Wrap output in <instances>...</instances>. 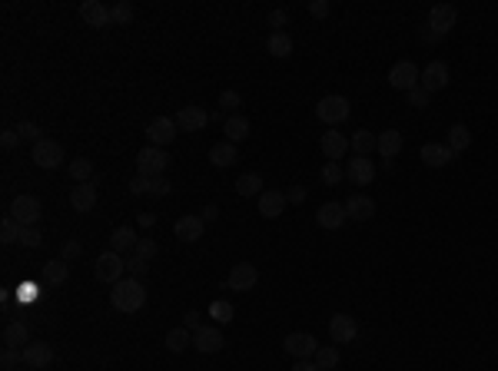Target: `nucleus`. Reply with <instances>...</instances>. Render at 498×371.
I'll return each instance as SVG.
<instances>
[{
  "label": "nucleus",
  "instance_id": "412c9836",
  "mask_svg": "<svg viewBox=\"0 0 498 371\" xmlns=\"http://www.w3.org/2000/svg\"><path fill=\"white\" fill-rule=\"evenodd\" d=\"M345 176H349L356 186H369L372 179H376V166H372V159H369V156H356V159H349Z\"/></svg>",
  "mask_w": 498,
  "mask_h": 371
},
{
  "label": "nucleus",
  "instance_id": "c9c22d12",
  "mask_svg": "<svg viewBox=\"0 0 498 371\" xmlns=\"http://www.w3.org/2000/svg\"><path fill=\"white\" fill-rule=\"evenodd\" d=\"M259 186H263L259 172H243V176L236 179V192H239V196H259Z\"/></svg>",
  "mask_w": 498,
  "mask_h": 371
},
{
  "label": "nucleus",
  "instance_id": "f257e3e1",
  "mask_svg": "<svg viewBox=\"0 0 498 371\" xmlns=\"http://www.w3.org/2000/svg\"><path fill=\"white\" fill-rule=\"evenodd\" d=\"M110 302H113L116 312H140L143 305H147V285H143V278H120L113 285V292H110Z\"/></svg>",
  "mask_w": 498,
  "mask_h": 371
},
{
  "label": "nucleus",
  "instance_id": "a18cd8bd",
  "mask_svg": "<svg viewBox=\"0 0 498 371\" xmlns=\"http://www.w3.org/2000/svg\"><path fill=\"white\" fill-rule=\"evenodd\" d=\"M156 252H160V245H156L153 239H140L136 242V249H133V256H140V259H156Z\"/></svg>",
  "mask_w": 498,
  "mask_h": 371
},
{
  "label": "nucleus",
  "instance_id": "aec40b11",
  "mask_svg": "<svg viewBox=\"0 0 498 371\" xmlns=\"http://www.w3.org/2000/svg\"><path fill=\"white\" fill-rule=\"evenodd\" d=\"M319 146H323V156H326L329 163H339V159H343L345 153H349V146H352V143H349V139H345L343 133H323V139H319Z\"/></svg>",
  "mask_w": 498,
  "mask_h": 371
},
{
  "label": "nucleus",
  "instance_id": "c03bdc74",
  "mask_svg": "<svg viewBox=\"0 0 498 371\" xmlns=\"http://www.w3.org/2000/svg\"><path fill=\"white\" fill-rule=\"evenodd\" d=\"M20 229H23V225H20L14 216H7V219H3V225H0V236H3V242H17L20 239Z\"/></svg>",
  "mask_w": 498,
  "mask_h": 371
},
{
  "label": "nucleus",
  "instance_id": "7c9ffc66",
  "mask_svg": "<svg viewBox=\"0 0 498 371\" xmlns=\"http://www.w3.org/2000/svg\"><path fill=\"white\" fill-rule=\"evenodd\" d=\"M468 146H472V130H468L465 123H455V126L448 130V149L459 156V153H465Z\"/></svg>",
  "mask_w": 498,
  "mask_h": 371
},
{
  "label": "nucleus",
  "instance_id": "20e7f679",
  "mask_svg": "<svg viewBox=\"0 0 498 371\" xmlns=\"http://www.w3.org/2000/svg\"><path fill=\"white\" fill-rule=\"evenodd\" d=\"M123 272H127V259H123L120 252H113V249L103 252L94 265V276L100 278V282H110V285H116V282L123 278Z\"/></svg>",
  "mask_w": 498,
  "mask_h": 371
},
{
  "label": "nucleus",
  "instance_id": "58836bf2",
  "mask_svg": "<svg viewBox=\"0 0 498 371\" xmlns=\"http://www.w3.org/2000/svg\"><path fill=\"white\" fill-rule=\"evenodd\" d=\"M14 130H17V136H20V143H34V146H37L40 139H43V136H40V126L37 123H30V120H20L17 126H14Z\"/></svg>",
  "mask_w": 498,
  "mask_h": 371
},
{
  "label": "nucleus",
  "instance_id": "13d9d810",
  "mask_svg": "<svg viewBox=\"0 0 498 371\" xmlns=\"http://www.w3.org/2000/svg\"><path fill=\"white\" fill-rule=\"evenodd\" d=\"M17 143H20L17 130H3V136H0V146H3V149H14Z\"/></svg>",
  "mask_w": 498,
  "mask_h": 371
},
{
  "label": "nucleus",
  "instance_id": "c85d7f7f",
  "mask_svg": "<svg viewBox=\"0 0 498 371\" xmlns=\"http://www.w3.org/2000/svg\"><path fill=\"white\" fill-rule=\"evenodd\" d=\"M239 159V153H236V143H216V146H210V163L216 169H226L232 166Z\"/></svg>",
  "mask_w": 498,
  "mask_h": 371
},
{
  "label": "nucleus",
  "instance_id": "7ed1b4c3",
  "mask_svg": "<svg viewBox=\"0 0 498 371\" xmlns=\"http://www.w3.org/2000/svg\"><path fill=\"white\" fill-rule=\"evenodd\" d=\"M349 113H352V106H349L345 96H323V100L316 103V116H319L323 123H329V126H339L343 120H349Z\"/></svg>",
  "mask_w": 498,
  "mask_h": 371
},
{
  "label": "nucleus",
  "instance_id": "37998d69",
  "mask_svg": "<svg viewBox=\"0 0 498 371\" xmlns=\"http://www.w3.org/2000/svg\"><path fill=\"white\" fill-rule=\"evenodd\" d=\"M343 176H345V169L339 166V163H326V166H323V183L326 186H339Z\"/></svg>",
  "mask_w": 498,
  "mask_h": 371
},
{
  "label": "nucleus",
  "instance_id": "cd10ccee",
  "mask_svg": "<svg viewBox=\"0 0 498 371\" xmlns=\"http://www.w3.org/2000/svg\"><path fill=\"white\" fill-rule=\"evenodd\" d=\"M345 212H349V219H359V223H365V219H372V216H376V203H372L369 196H352V199L345 203Z\"/></svg>",
  "mask_w": 498,
  "mask_h": 371
},
{
  "label": "nucleus",
  "instance_id": "f704fd0d",
  "mask_svg": "<svg viewBox=\"0 0 498 371\" xmlns=\"http://www.w3.org/2000/svg\"><path fill=\"white\" fill-rule=\"evenodd\" d=\"M70 179H77V183H90V179H94V163L83 159V156L70 159Z\"/></svg>",
  "mask_w": 498,
  "mask_h": 371
},
{
  "label": "nucleus",
  "instance_id": "423d86ee",
  "mask_svg": "<svg viewBox=\"0 0 498 371\" xmlns=\"http://www.w3.org/2000/svg\"><path fill=\"white\" fill-rule=\"evenodd\" d=\"M10 216H14L20 225H37L40 216H43V205H40L37 196H17V199L10 203Z\"/></svg>",
  "mask_w": 498,
  "mask_h": 371
},
{
  "label": "nucleus",
  "instance_id": "8fccbe9b",
  "mask_svg": "<svg viewBox=\"0 0 498 371\" xmlns=\"http://www.w3.org/2000/svg\"><path fill=\"white\" fill-rule=\"evenodd\" d=\"M173 186L163 179V176H156V179H150V189H147V196H170Z\"/></svg>",
  "mask_w": 498,
  "mask_h": 371
},
{
  "label": "nucleus",
  "instance_id": "4468645a",
  "mask_svg": "<svg viewBox=\"0 0 498 371\" xmlns=\"http://www.w3.org/2000/svg\"><path fill=\"white\" fill-rule=\"evenodd\" d=\"M210 113L203 110V106H183L180 110V116H176V126L180 130H186V133H196V130H206L210 126Z\"/></svg>",
  "mask_w": 498,
  "mask_h": 371
},
{
  "label": "nucleus",
  "instance_id": "4be33fe9",
  "mask_svg": "<svg viewBox=\"0 0 498 371\" xmlns=\"http://www.w3.org/2000/svg\"><path fill=\"white\" fill-rule=\"evenodd\" d=\"M452 159H455V153L448 149V143H425L422 146V163L425 166L439 169V166H448Z\"/></svg>",
  "mask_w": 498,
  "mask_h": 371
},
{
  "label": "nucleus",
  "instance_id": "4d7b16f0",
  "mask_svg": "<svg viewBox=\"0 0 498 371\" xmlns=\"http://www.w3.org/2000/svg\"><path fill=\"white\" fill-rule=\"evenodd\" d=\"M80 252H83V245H80L77 239H70V242H63V259H77Z\"/></svg>",
  "mask_w": 498,
  "mask_h": 371
},
{
  "label": "nucleus",
  "instance_id": "5701e85b",
  "mask_svg": "<svg viewBox=\"0 0 498 371\" xmlns=\"http://www.w3.org/2000/svg\"><path fill=\"white\" fill-rule=\"evenodd\" d=\"M345 219H349V212H345L343 203H323L319 212H316V223L323 225V229H339Z\"/></svg>",
  "mask_w": 498,
  "mask_h": 371
},
{
  "label": "nucleus",
  "instance_id": "bb28decb",
  "mask_svg": "<svg viewBox=\"0 0 498 371\" xmlns=\"http://www.w3.org/2000/svg\"><path fill=\"white\" fill-rule=\"evenodd\" d=\"M223 133H226V143H243L249 136V120L239 116V113H232V116H226V123H223Z\"/></svg>",
  "mask_w": 498,
  "mask_h": 371
},
{
  "label": "nucleus",
  "instance_id": "a878e982",
  "mask_svg": "<svg viewBox=\"0 0 498 371\" xmlns=\"http://www.w3.org/2000/svg\"><path fill=\"white\" fill-rule=\"evenodd\" d=\"M20 345H30L27 322H7V328H3V348H20Z\"/></svg>",
  "mask_w": 498,
  "mask_h": 371
},
{
  "label": "nucleus",
  "instance_id": "dca6fc26",
  "mask_svg": "<svg viewBox=\"0 0 498 371\" xmlns=\"http://www.w3.org/2000/svg\"><path fill=\"white\" fill-rule=\"evenodd\" d=\"M422 87L429 93H435V90H445L448 87V67L442 63V60H432L425 70H422V80H419Z\"/></svg>",
  "mask_w": 498,
  "mask_h": 371
},
{
  "label": "nucleus",
  "instance_id": "e433bc0d",
  "mask_svg": "<svg viewBox=\"0 0 498 371\" xmlns=\"http://www.w3.org/2000/svg\"><path fill=\"white\" fill-rule=\"evenodd\" d=\"M43 276H47V282H50V285H63V282H67V276H70V269H67V262H63V259H54V262H47Z\"/></svg>",
  "mask_w": 498,
  "mask_h": 371
},
{
  "label": "nucleus",
  "instance_id": "de8ad7c7",
  "mask_svg": "<svg viewBox=\"0 0 498 371\" xmlns=\"http://www.w3.org/2000/svg\"><path fill=\"white\" fill-rule=\"evenodd\" d=\"M20 361H23V352H20V348H3V355H0V365H3V371L17 368Z\"/></svg>",
  "mask_w": 498,
  "mask_h": 371
},
{
  "label": "nucleus",
  "instance_id": "c756f323",
  "mask_svg": "<svg viewBox=\"0 0 498 371\" xmlns=\"http://www.w3.org/2000/svg\"><path fill=\"white\" fill-rule=\"evenodd\" d=\"M136 229L133 225H120V229H113V236H110V249L113 252H127V249H136Z\"/></svg>",
  "mask_w": 498,
  "mask_h": 371
},
{
  "label": "nucleus",
  "instance_id": "5fc2aeb1",
  "mask_svg": "<svg viewBox=\"0 0 498 371\" xmlns=\"http://www.w3.org/2000/svg\"><path fill=\"white\" fill-rule=\"evenodd\" d=\"M309 14H312V17H329V0H312V3H309Z\"/></svg>",
  "mask_w": 498,
  "mask_h": 371
},
{
  "label": "nucleus",
  "instance_id": "e2e57ef3",
  "mask_svg": "<svg viewBox=\"0 0 498 371\" xmlns=\"http://www.w3.org/2000/svg\"><path fill=\"white\" fill-rule=\"evenodd\" d=\"M216 216H219V209H216V205H206V209H203V223H213Z\"/></svg>",
  "mask_w": 498,
  "mask_h": 371
},
{
  "label": "nucleus",
  "instance_id": "f8f14e48",
  "mask_svg": "<svg viewBox=\"0 0 498 371\" xmlns=\"http://www.w3.org/2000/svg\"><path fill=\"white\" fill-rule=\"evenodd\" d=\"M193 348L203 355H216L223 348V332L219 328H213V325H203V328H196L193 332Z\"/></svg>",
  "mask_w": 498,
  "mask_h": 371
},
{
  "label": "nucleus",
  "instance_id": "2f4dec72",
  "mask_svg": "<svg viewBox=\"0 0 498 371\" xmlns=\"http://www.w3.org/2000/svg\"><path fill=\"white\" fill-rule=\"evenodd\" d=\"M352 149H356V156H369L372 149H379V136L376 133H369V130H359V133H352Z\"/></svg>",
  "mask_w": 498,
  "mask_h": 371
},
{
  "label": "nucleus",
  "instance_id": "b1692460",
  "mask_svg": "<svg viewBox=\"0 0 498 371\" xmlns=\"http://www.w3.org/2000/svg\"><path fill=\"white\" fill-rule=\"evenodd\" d=\"M70 205L74 212H90L96 205V186L94 183H80L70 189Z\"/></svg>",
  "mask_w": 498,
  "mask_h": 371
},
{
  "label": "nucleus",
  "instance_id": "a211bd4d",
  "mask_svg": "<svg viewBox=\"0 0 498 371\" xmlns=\"http://www.w3.org/2000/svg\"><path fill=\"white\" fill-rule=\"evenodd\" d=\"M80 17L87 20L90 27H110V23H113L110 7L100 3V0H83V3H80Z\"/></svg>",
  "mask_w": 498,
  "mask_h": 371
},
{
  "label": "nucleus",
  "instance_id": "ea45409f",
  "mask_svg": "<svg viewBox=\"0 0 498 371\" xmlns=\"http://www.w3.org/2000/svg\"><path fill=\"white\" fill-rule=\"evenodd\" d=\"M110 17H113V23L127 27V23L133 20V3H130V0H120V3H113V7H110Z\"/></svg>",
  "mask_w": 498,
  "mask_h": 371
},
{
  "label": "nucleus",
  "instance_id": "6e6552de",
  "mask_svg": "<svg viewBox=\"0 0 498 371\" xmlns=\"http://www.w3.org/2000/svg\"><path fill=\"white\" fill-rule=\"evenodd\" d=\"M147 139H150V146H166L176 139V120L173 116H156L150 120V126H147Z\"/></svg>",
  "mask_w": 498,
  "mask_h": 371
},
{
  "label": "nucleus",
  "instance_id": "864d4df0",
  "mask_svg": "<svg viewBox=\"0 0 498 371\" xmlns=\"http://www.w3.org/2000/svg\"><path fill=\"white\" fill-rule=\"evenodd\" d=\"M147 189H150V179H147V176L130 179V192H133V196H147Z\"/></svg>",
  "mask_w": 498,
  "mask_h": 371
},
{
  "label": "nucleus",
  "instance_id": "1a4fd4ad",
  "mask_svg": "<svg viewBox=\"0 0 498 371\" xmlns=\"http://www.w3.org/2000/svg\"><path fill=\"white\" fill-rule=\"evenodd\" d=\"M34 163H37L40 169H57L60 163H63V146H60L57 139H40L37 146H34Z\"/></svg>",
  "mask_w": 498,
  "mask_h": 371
},
{
  "label": "nucleus",
  "instance_id": "bf43d9fd",
  "mask_svg": "<svg viewBox=\"0 0 498 371\" xmlns=\"http://www.w3.org/2000/svg\"><path fill=\"white\" fill-rule=\"evenodd\" d=\"M286 20H289L286 10H272V14H269V23H272L276 30H283V27H286Z\"/></svg>",
  "mask_w": 498,
  "mask_h": 371
},
{
  "label": "nucleus",
  "instance_id": "ddd939ff",
  "mask_svg": "<svg viewBox=\"0 0 498 371\" xmlns=\"http://www.w3.org/2000/svg\"><path fill=\"white\" fill-rule=\"evenodd\" d=\"M256 282H259V272H256V265H249V262H239V265H232L230 278H226V285H230L232 292H249Z\"/></svg>",
  "mask_w": 498,
  "mask_h": 371
},
{
  "label": "nucleus",
  "instance_id": "39448f33",
  "mask_svg": "<svg viewBox=\"0 0 498 371\" xmlns=\"http://www.w3.org/2000/svg\"><path fill=\"white\" fill-rule=\"evenodd\" d=\"M419 67L412 63V60H399V63H392V70H389V83H392V90H415L419 87Z\"/></svg>",
  "mask_w": 498,
  "mask_h": 371
},
{
  "label": "nucleus",
  "instance_id": "9b49d317",
  "mask_svg": "<svg viewBox=\"0 0 498 371\" xmlns=\"http://www.w3.org/2000/svg\"><path fill=\"white\" fill-rule=\"evenodd\" d=\"M329 335H332V341L336 345H345V341H352L356 335H359V325H356V318L339 312V315L329 318Z\"/></svg>",
  "mask_w": 498,
  "mask_h": 371
},
{
  "label": "nucleus",
  "instance_id": "680f3d73",
  "mask_svg": "<svg viewBox=\"0 0 498 371\" xmlns=\"http://www.w3.org/2000/svg\"><path fill=\"white\" fill-rule=\"evenodd\" d=\"M292 371H323V368H319L312 358H303V361H296V365H292Z\"/></svg>",
  "mask_w": 498,
  "mask_h": 371
},
{
  "label": "nucleus",
  "instance_id": "2eb2a0df",
  "mask_svg": "<svg viewBox=\"0 0 498 371\" xmlns=\"http://www.w3.org/2000/svg\"><path fill=\"white\" fill-rule=\"evenodd\" d=\"M286 192H279V189H266V192H259V216L263 219H276V216H283L286 212Z\"/></svg>",
  "mask_w": 498,
  "mask_h": 371
},
{
  "label": "nucleus",
  "instance_id": "603ef678",
  "mask_svg": "<svg viewBox=\"0 0 498 371\" xmlns=\"http://www.w3.org/2000/svg\"><path fill=\"white\" fill-rule=\"evenodd\" d=\"M34 298H37V289H34V285H20V289H17V302H20V305H30Z\"/></svg>",
  "mask_w": 498,
  "mask_h": 371
},
{
  "label": "nucleus",
  "instance_id": "72a5a7b5",
  "mask_svg": "<svg viewBox=\"0 0 498 371\" xmlns=\"http://www.w3.org/2000/svg\"><path fill=\"white\" fill-rule=\"evenodd\" d=\"M193 345V332L190 328H173V332H166V348H170L173 355L186 352Z\"/></svg>",
  "mask_w": 498,
  "mask_h": 371
},
{
  "label": "nucleus",
  "instance_id": "79ce46f5",
  "mask_svg": "<svg viewBox=\"0 0 498 371\" xmlns=\"http://www.w3.org/2000/svg\"><path fill=\"white\" fill-rule=\"evenodd\" d=\"M405 96H409V106H415V110H425V106H429V100H432V93L425 90L422 83L415 87V90H409Z\"/></svg>",
  "mask_w": 498,
  "mask_h": 371
},
{
  "label": "nucleus",
  "instance_id": "09e8293b",
  "mask_svg": "<svg viewBox=\"0 0 498 371\" xmlns=\"http://www.w3.org/2000/svg\"><path fill=\"white\" fill-rule=\"evenodd\" d=\"M127 269H130V276L133 278H143L147 272H150V262L140 259V256H130V259H127Z\"/></svg>",
  "mask_w": 498,
  "mask_h": 371
},
{
  "label": "nucleus",
  "instance_id": "9d476101",
  "mask_svg": "<svg viewBox=\"0 0 498 371\" xmlns=\"http://www.w3.org/2000/svg\"><path fill=\"white\" fill-rule=\"evenodd\" d=\"M283 348H286V355H292V358L303 361V358H312L319 345H316V338H312L309 332H292V335H286Z\"/></svg>",
  "mask_w": 498,
  "mask_h": 371
},
{
  "label": "nucleus",
  "instance_id": "f03ea898",
  "mask_svg": "<svg viewBox=\"0 0 498 371\" xmlns=\"http://www.w3.org/2000/svg\"><path fill=\"white\" fill-rule=\"evenodd\" d=\"M166 166H170V156H166L160 146H143L136 153V169H140V176H147V179L163 176V169Z\"/></svg>",
  "mask_w": 498,
  "mask_h": 371
},
{
  "label": "nucleus",
  "instance_id": "052dcab7",
  "mask_svg": "<svg viewBox=\"0 0 498 371\" xmlns=\"http://www.w3.org/2000/svg\"><path fill=\"white\" fill-rule=\"evenodd\" d=\"M286 199L289 203H303V199H306V186H292L286 192Z\"/></svg>",
  "mask_w": 498,
  "mask_h": 371
},
{
  "label": "nucleus",
  "instance_id": "6e6d98bb",
  "mask_svg": "<svg viewBox=\"0 0 498 371\" xmlns=\"http://www.w3.org/2000/svg\"><path fill=\"white\" fill-rule=\"evenodd\" d=\"M199 312L193 308V312H186V318H183V328H190V332H196V328H203V322H199Z\"/></svg>",
  "mask_w": 498,
  "mask_h": 371
},
{
  "label": "nucleus",
  "instance_id": "0e129e2a",
  "mask_svg": "<svg viewBox=\"0 0 498 371\" xmlns=\"http://www.w3.org/2000/svg\"><path fill=\"white\" fill-rule=\"evenodd\" d=\"M153 219H156V216H150V212H143V216H140V225H153Z\"/></svg>",
  "mask_w": 498,
  "mask_h": 371
},
{
  "label": "nucleus",
  "instance_id": "393cba45",
  "mask_svg": "<svg viewBox=\"0 0 498 371\" xmlns=\"http://www.w3.org/2000/svg\"><path fill=\"white\" fill-rule=\"evenodd\" d=\"M402 133L399 130H385V133H379V156H382L385 163H392L399 153H402Z\"/></svg>",
  "mask_w": 498,
  "mask_h": 371
},
{
  "label": "nucleus",
  "instance_id": "3c124183",
  "mask_svg": "<svg viewBox=\"0 0 498 371\" xmlns=\"http://www.w3.org/2000/svg\"><path fill=\"white\" fill-rule=\"evenodd\" d=\"M213 315L219 318V322H232V308L226 302H213Z\"/></svg>",
  "mask_w": 498,
  "mask_h": 371
},
{
  "label": "nucleus",
  "instance_id": "a19ab883",
  "mask_svg": "<svg viewBox=\"0 0 498 371\" xmlns=\"http://www.w3.org/2000/svg\"><path fill=\"white\" fill-rule=\"evenodd\" d=\"M17 242L20 245H27V249H40V245H43V236L37 232V225H23Z\"/></svg>",
  "mask_w": 498,
  "mask_h": 371
},
{
  "label": "nucleus",
  "instance_id": "f3484780",
  "mask_svg": "<svg viewBox=\"0 0 498 371\" xmlns=\"http://www.w3.org/2000/svg\"><path fill=\"white\" fill-rule=\"evenodd\" d=\"M203 229H206L203 216H180V219H176V225H173V232H176V239H180V242L203 239Z\"/></svg>",
  "mask_w": 498,
  "mask_h": 371
},
{
  "label": "nucleus",
  "instance_id": "6ab92c4d",
  "mask_svg": "<svg viewBox=\"0 0 498 371\" xmlns=\"http://www.w3.org/2000/svg\"><path fill=\"white\" fill-rule=\"evenodd\" d=\"M50 361H54V348H50L47 341L23 345V365H27V368H47Z\"/></svg>",
  "mask_w": 498,
  "mask_h": 371
},
{
  "label": "nucleus",
  "instance_id": "473e14b6",
  "mask_svg": "<svg viewBox=\"0 0 498 371\" xmlns=\"http://www.w3.org/2000/svg\"><path fill=\"white\" fill-rule=\"evenodd\" d=\"M266 47H269V54L272 56H289L292 54V37H289L286 30H272L269 40H266Z\"/></svg>",
  "mask_w": 498,
  "mask_h": 371
},
{
  "label": "nucleus",
  "instance_id": "49530a36",
  "mask_svg": "<svg viewBox=\"0 0 498 371\" xmlns=\"http://www.w3.org/2000/svg\"><path fill=\"white\" fill-rule=\"evenodd\" d=\"M243 103V96L236 90H223L219 93V106H223V113H236V106Z\"/></svg>",
  "mask_w": 498,
  "mask_h": 371
},
{
  "label": "nucleus",
  "instance_id": "4c0bfd02",
  "mask_svg": "<svg viewBox=\"0 0 498 371\" xmlns=\"http://www.w3.org/2000/svg\"><path fill=\"white\" fill-rule=\"evenodd\" d=\"M312 361H316V365H319L323 371L336 368V365H339V348H332V345H323V348H316Z\"/></svg>",
  "mask_w": 498,
  "mask_h": 371
},
{
  "label": "nucleus",
  "instance_id": "0eeeda50",
  "mask_svg": "<svg viewBox=\"0 0 498 371\" xmlns=\"http://www.w3.org/2000/svg\"><path fill=\"white\" fill-rule=\"evenodd\" d=\"M455 20H459V10H455L452 3H435V7L429 10V27H432V37L448 34V30L455 27Z\"/></svg>",
  "mask_w": 498,
  "mask_h": 371
}]
</instances>
